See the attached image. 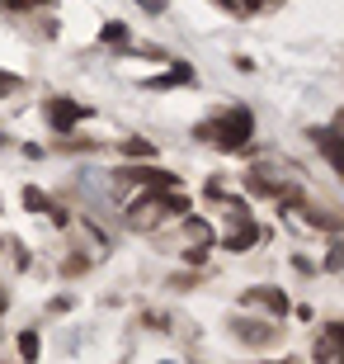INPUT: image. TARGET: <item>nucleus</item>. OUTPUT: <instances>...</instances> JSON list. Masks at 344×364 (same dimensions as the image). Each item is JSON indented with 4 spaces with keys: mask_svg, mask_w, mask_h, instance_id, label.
<instances>
[{
    "mask_svg": "<svg viewBox=\"0 0 344 364\" xmlns=\"http://www.w3.org/2000/svg\"><path fill=\"white\" fill-rule=\"evenodd\" d=\"M10 90H19V76H10V71H0V95H10Z\"/></svg>",
    "mask_w": 344,
    "mask_h": 364,
    "instance_id": "f8f14e48",
    "label": "nucleus"
},
{
    "mask_svg": "<svg viewBox=\"0 0 344 364\" xmlns=\"http://www.w3.org/2000/svg\"><path fill=\"white\" fill-rule=\"evenodd\" d=\"M99 38H104V43H128V28H123V24H104Z\"/></svg>",
    "mask_w": 344,
    "mask_h": 364,
    "instance_id": "1a4fd4ad",
    "label": "nucleus"
},
{
    "mask_svg": "<svg viewBox=\"0 0 344 364\" xmlns=\"http://www.w3.org/2000/svg\"><path fill=\"white\" fill-rule=\"evenodd\" d=\"M245 298H250V303H265L269 312H288V298L278 294V289H250Z\"/></svg>",
    "mask_w": 344,
    "mask_h": 364,
    "instance_id": "0eeeda50",
    "label": "nucleus"
},
{
    "mask_svg": "<svg viewBox=\"0 0 344 364\" xmlns=\"http://www.w3.org/2000/svg\"><path fill=\"white\" fill-rule=\"evenodd\" d=\"M151 151H156V147H151V142H142V137H133V142H128V156H151Z\"/></svg>",
    "mask_w": 344,
    "mask_h": 364,
    "instance_id": "9b49d317",
    "label": "nucleus"
},
{
    "mask_svg": "<svg viewBox=\"0 0 344 364\" xmlns=\"http://www.w3.org/2000/svg\"><path fill=\"white\" fill-rule=\"evenodd\" d=\"M24 208H33V213H52V223H67V213H62L57 203H48L38 189H24Z\"/></svg>",
    "mask_w": 344,
    "mask_h": 364,
    "instance_id": "423d86ee",
    "label": "nucleus"
},
{
    "mask_svg": "<svg viewBox=\"0 0 344 364\" xmlns=\"http://www.w3.org/2000/svg\"><path fill=\"white\" fill-rule=\"evenodd\" d=\"M217 5H231V0H217Z\"/></svg>",
    "mask_w": 344,
    "mask_h": 364,
    "instance_id": "dca6fc26",
    "label": "nucleus"
},
{
    "mask_svg": "<svg viewBox=\"0 0 344 364\" xmlns=\"http://www.w3.org/2000/svg\"><path fill=\"white\" fill-rule=\"evenodd\" d=\"M128 180H142V185H156V189H174L179 180L170 176V171H123Z\"/></svg>",
    "mask_w": 344,
    "mask_h": 364,
    "instance_id": "39448f33",
    "label": "nucleus"
},
{
    "mask_svg": "<svg viewBox=\"0 0 344 364\" xmlns=\"http://www.w3.org/2000/svg\"><path fill=\"white\" fill-rule=\"evenodd\" d=\"M245 5H250V10H260V5H269V0H245Z\"/></svg>",
    "mask_w": 344,
    "mask_h": 364,
    "instance_id": "2eb2a0df",
    "label": "nucleus"
},
{
    "mask_svg": "<svg viewBox=\"0 0 344 364\" xmlns=\"http://www.w3.org/2000/svg\"><path fill=\"white\" fill-rule=\"evenodd\" d=\"M142 10H165V0H142Z\"/></svg>",
    "mask_w": 344,
    "mask_h": 364,
    "instance_id": "4468645a",
    "label": "nucleus"
},
{
    "mask_svg": "<svg viewBox=\"0 0 344 364\" xmlns=\"http://www.w3.org/2000/svg\"><path fill=\"white\" fill-rule=\"evenodd\" d=\"M0 303H5V298H0Z\"/></svg>",
    "mask_w": 344,
    "mask_h": 364,
    "instance_id": "f3484780",
    "label": "nucleus"
},
{
    "mask_svg": "<svg viewBox=\"0 0 344 364\" xmlns=\"http://www.w3.org/2000/svg\"><path fill=\"white\" fill-rule=\"evenodd\" d=\"M179 81H189V67H174L170 76H160V81H151V85H179Z\"/></svg>",
    "mask_w": 344,
    "mask_h": 364,
    "instance_id": "9d476101",
    "label": "nucleus"
},
{
    "mask_svg": "<svg viewBox=\"0 0 344 364\" xmlns=\"http://www.w3.org/2000/svg\"><path fill=\"white\" fill-rule=\"evenodd\" d=\"M311 137H316V147L326 151V161H331L335 171H344V156H340V142H335V128H316Z\"/></svg>",
    "mask_w": 344,
    "mask_h": 364,
    "instance_id": "7ed1b4c3",
    "label": "nucleus"
},
{
    "mask_svg": "<svg viewBox=\"0 0 344 364\" xmlns=\"http://www.w3.org/2000/svg\"><path fill=\"white\" fill-rule=\"evenodd\" d=\"M10 10H33V5H43V0H5Z\"/></svg>",
    "mask_w": 344,
    "mask_h": 364,
    "instance_id": "ddd939ff",
    "label": "nucleus"
},
{
    "mask_svg": "<svg viewBox=\"0 0 344 364\" xmlns=\"http://www.w3.org/2000/svg\"><path fill=\"white\" fill-rule=\"evenodd\" d=\"M80 114H85V109H80L76 100H48V123H52L57 133L76 128V123H80Z\"/></svg>",
    "mask_w": 344,
    "mask_h": 364,
    "instance_id": "f03ea898",
    "label": "nucleus"
},
{
    "mask_svg": "<svg viewBox=\"0 0 344 364\" xmlns=\"http://www.w3.org/2000/svg\"><path fill=\"white\" fill-rule=\"evenodd\" d=\"M255 242H260V228L240 218V228L231 232V237H226V251H245V246H255Z\"/></svg>",
    "mask_w": 344,
    "mask_h": 364,
    "instance_id": "20e7f679",
    "label": "nucleus"
},
{
    "mask_svg": "<svg viewBox=\"0 0 344 364\" xmlns=\"http://www.w3.org/2000/svg\"><path fill=\"white\" fill-rule=\"evenodd\" d=\"M199 133H203V137H212L217 147L236 151V147H245V142H250V114H245V109H231V114H226L217 128H199Z\"/></svg>",
    "mask_w": 344,
    "mask_h": 364,
    "instance_id": "f257e3e1",
    "label": "nucleus"
},
{
    "mask_svg": "<svg viewBox=\"0 0 344 364\" xmlns=\"http://www.w3.org/2000/svg\"><path fill=\"white\" fill-rule=\"evenodd\" d=\"M19 355H24V360H38V336H33V331L19 336Z\"/></svg>",
    "mask_w": 344,
    "mask_h": 364,
    "instance_id": "6e6552de",
    "label": "nucleus"
}]
</instances>
